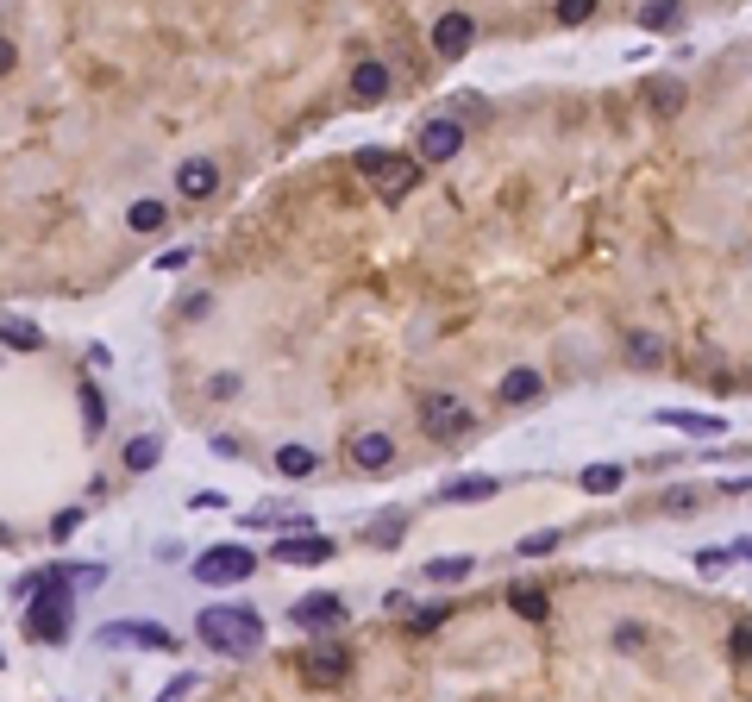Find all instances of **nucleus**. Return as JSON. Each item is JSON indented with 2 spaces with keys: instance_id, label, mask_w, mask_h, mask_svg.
<instances>
[{
  "instance_id": "obj_1",
  "label": "nucleus",
  "mask_w": 752,
  "mask_h": 702,
  "mask_svg": "<svg viewBox=\"0 0 752 702\" xmlns=\"http://www.w3.org/2000/svg\"><path fill=\"white\" fill-rule=\"evenodd\" d=\"M195 634L226 652V659H251L257 646H264V615L245 602H226V608H201V621H195Z\"/></svg>"
},
{
  "instance_id": "obj_2",
  "label": "nucleus",
  "mask_w": 752,
  "mask_h": 702,
  "mask_svg": "<svg viewBox=\"0 0 752 702\" xmlns=\"http://www.w3.org/2000/svg\"><path fill=\"white\" fill-rule=\"evenodd\" d=\"M358 170L376 182V195H383V201H402L414 182H420V163H414V157H395V151H383V145H364V151H358Z\"/></svg>"
},
{
  "instance_id": "obj_3",
  "label": "nucleus",
  "mask_w": 752,
  "mask_h": 702,
  "mask_svg": "<svg viewBox=\"0 0 752 702\" xmlns=\"http://www.w3.org/2000/svg\"><path fill=\"white\" fill-rule=\"evenodd\" d=\"M257 571V558L245 546H214L207 558H195V577L207 583V590H220V583H245Z\"/></svg>"
},
{
  "instance_id": "obj_4",
  "label": "nucleus",
  "mask_w": 752,
  "mask_h": 702,
  "mask_svg": "<svg viewBox=\"0 0 752 702\" xmlns=\"http://www.w3.org/2000/svg\"><path fill=\"white\" fill-rule=\"evenodd\" d=\"M470 420H477V414H470L458 395H427V402H420V427H427L433 439H458Z\"/></svg>"
},
{
  "instance_id": "obj_5",
  "label": "nucleus",
  "mask_w": 752,
  "mask_h": 702,
  "mask_svg": "<svg viewBox=\"0 0 752 702\" xmlns=\"http://www.w3.org/2000/svg\"><path fill=\"white\" fill-rule=\"evenodd\" d=\"M470 44H477V19H470L464 7H452V13L433 19V57H464Z\"/></svg>"
},
{
  "instance_id": "obj_6",
  "label": "nucleus",
  "mask_w": 752,
  "mask_h": 702,
  "mask_svg": "<svg viewBox=\"0 0 752 702\" xmlns=\"http://www.w3.org/2000/svg\"><path fill=\"white\" fill-rule=\"evenodd\" d=\"M214 189H220V163L214 157H182L176 163V195L182 201H207Z\"/></svg>"
},
{
  "instance_id": "obj_7",
  "label": "nucleus",
  "mask_w": 752,
  "mask_h": 702,
  "mask_svg": "<svg viewBox=\"0 0 752 702\" xmlns=\"http://www.w3.org/2000/svg\"><path fill=\"white\" fill-rule=\"evenodd\" d=\"M151 646V652H176V634H163V627H151V621H107L101 627V646Z\"/></svg>"
},
{
  "instance_id": "obj_8",
  "label": "nucleus",
  "mask_w": 752,
  "mask_h": 702,
  "mask_svg": "<svg viewBox=\"0 0 752 702\" xmlns=\"http://www.w3.org/2000/svg\"><path fill=\"white\" fill-rule=\"evenodd\" d=\"M458 151H464V126L458 120H445V113H439V120L420 126V157H427V163H445V157H458Z\"/></svg>"
},
{
  "instance_id": "obj_9",
  "label": "nucleus",
  "mask_w": 752,
  "mask_h": 702,
  "mask_svg": "<svg viewBox=\"0 0 752 702\" xmlns=\"http://www.w3.org/2000/svg\"><path fill=\"white\" fill-rule=\"evenodd\" d=\"M295 621H301V627H314V634H326V627H339V621H345V602H339L333 590H314V596H301V602H295Z\"/></svg>"
},
{
  "instance_id": "obj_10",
  "label": "nucleus",
  "mask_w": 752,
  "mask_h": 702,
  "mask_svg": "<svg viewBox=\"0 0 752 702\" xmlns=\"http://www.w3.org/2000/svg\"><path fill=\"white\" fill-rule=\"evenodd\" d=\"M276 558L282 565H326V558H333V540H326V533H295V540H276Z\"/></svg>"
},
{
  "instance_id": "obj_11",
  "label": "nucleus",
  "mask_w": 752,
  "mask_h": 702,
  "mask_svg": "<svg viewBox=\"0 0 752 702\" xmlns=\"http://www.w3.org/2000/svg\"><path fill=\"white\" fill-rule=\"evenodd\" d=\"M351 95H358V101H383L389 95V63L364 57L358 69H351Z\"/></svg>"
},
{
  "instance_id": "obj_12",
  "label": "nucleus",
  "mask_w": 752,
  "mask_h": 702,
  "mask_svg": "<svg viewBox=\"0 0 752 702\" xmlns=\"http://www.w3.org/2000/svg\"><path fill=\"white\" fill-rule=\"evenodd\" d=\"M351 458H358L364 471H383V464L395 458V439L389 433H358V439H351Z\"/></svg>"
},
{
  "instance_id": "obj_13",
  "label": "nucleus",
  "mask_w": 752,
  "mask_h": 702,
  "mask_svg": "<svg viewBox=\"0 0 752 702\" xmlns=\"http://www.w3.org/2000/svg\"><path fill=\"white\" fill-rule=\"evenodd\" d=\"M345 671H351V652H339V646H320V652H308V677H314V684H339Z\"/></svg>"
},
{
  "instance_id": "obj_14",
  "label": "nucleus",
  "mask_w": 752,
  "mask_h": 702,
  "mask_svg": "<svg viewBox=\"0 0 752 702\" xmlns=\"http://www.w3.org/2000/svg\"><path fill=\"white\" fill-rule=\"evenodd\" d=\"M508 608H514L521 621H546V615H552V602H546V590H539V583H514V590H508Z\"/></svg>"
},
{
  "instance_id": "obj_15",
  "label": "nucleus",
  "mask_w": 752,
  "mask_h": 702,
  "mask_svg": "<svg viewBox=\"0 0 752 702\" xmlns=\"http://www.w3.org/2000/svg\"><path fill=\"white\" fill-rule=\"evenodd\" d=\"M496 395H502L508 408H521V402H533V395H539V370H527V364H521V370H508V377L496 383Z\"/></svg>"
},
{
  "instance_id": "obj_16",
  "label": "nucleus",
  "mask_w": 752,
  "mask_h": 702,
  "mask_svg": "<svg viewBox=\"0 0 752 702\" xmlns=\"http://www.w3.org/2000/svg\"><path fill=\"white\" fill-rule=\"evenodd\" d=\"M496 496V477H452L439 489V502H489Z\"/></svg>"
},
{
  "instance_id": "obj_17",
  "label": "nucleus",
  "mask_w": 752,
  "mask_h": 702,
  "mask_svg": "<svg viewBox=\"0 0 752 702\" xmlns=\"http://www.w3.org/2000/svg\"><path fill=\"white\" fill-rule=\"evenodd\" d=\"M470 571H477V558H464V552H445V558H427V583H464Z\"/></svg>"
},
{
  "instance_id": "obj_18",
  "label": "nucleus",
  "mask_w": 752,
  "mask_h": 702,
  "mask_svg": "<svg viewBox=\"0 0 752 702\" xmlns=\"http://www.w3.org/2000/svg\"><path fill=\"white\" fill-rule=\"evenodd\" d=\"M658 427H684V433H727L721 414H677V408H658Z\"/></svg>"
},
{
  "instance_id": "obj_19",
  "label": "nucleus",
  "mask_w": 752,
  "mask_h": 702,
  "mask_svg": "<svg viewBox=\"0 0 752 702\" xmlns=\"http://www.w3.org/2000/svg\"><path fill=\"white\" fill-rule=\"evenodd\" d=\"M621 464H590V471H583V489H590V496H615V489H621Z\"/></svg>"
},
{
  "instance_id": "obj_20",
  "label": "nucleus",
  "mask_w": 752,
  "mask_h": 702,
  "mask_svg": "<svg viewBox=\"0 0 752 702\" xmlns=\"http://www.w3.org/2000/svg\"><path fill=\"white\" fill-rule=\"evenodd\" d=\"M157 458H163V446H157V433H138L132 446H126V471H151Z\"/></svg>"
},
{
  "instance_id": "obj_21",
  "label": "nucleus",
  "mask_w": 752,
  "mask_h": 702,
  "mask_svg": "<svg viewBox=\"0 0 752 702\" xmlns=\"http://www.w3.org/2000/svg\"><path fill=\"white\" fill-rule=\"evenodd\" d=\"M276 471H282V477H314V452H308V446H282V452H276Z\"/></svg>"
},
{
  "instance_id": "obj_22",
  "label": "nucleus",
  "mask_w": 752,
  "mask_h": 702,
  "mask_svg": "<svg viewBox=\"0 0 752 702\" xmlns=\"http://www.w3.org/2000/svg\"><path fill=\"white\" fill-rule=\"evenodd\" d=\"M82 427H88V433L107 427V402H101V389H94V383L82 389Z\"/></svg>"
},
{
  "instance_id": "obj_23",
  "label": "nucleus",
  "mask_w": 752,
  "mask_h": 702,
  "mask_svg": "<svg viewBox=\"0 0 752 702\" xmlns=\"http://www.w3.org/2000/svg\"><path fill=\"white\" fill-rule=\"evenodd\" d=\"M163 220H170V207H163V201H138L132 207V232H157Z\"/></svg>"
},
{
  "instance_id": "obj_24",
  "label": "nucleus",
  "mask_w": 752,
  "mask_h": 702,
  "mask_svg": "<svg viewBox=\"0 0 752 702\" xmlns=\"http://www.w3.org/2000/svg\"><path fill=\"white\" fill-rule=\"evenodd\" d=\"M627 351L640 364H658V358H665V339H658V333H627Z\"/></svg>"
},
{
  "instance_id": "obj_25",
  "label": "nucleus",
  "mask_w": 752,
  "mask_h": 702,
  "mask_svg": "<svg viewBox=\"0 0 752 702\" xmlns=\"http://www.w3.org/2000/svg\"><path fill=\"white\" fill-rule=\"evenodd\" d=\"M552 546H564V533H558V527H539V533H527V540H521V558H539V552H552Z\"/></svg>"
},
{
  "instance_id": "obj_26",
  "label": "nucleus",
  "mask_w": 752,
  "mask_h": 702,
  "mask_svg": "<svg viewBox=\"0 0 752 702\" xmlns=\"http://www.w3.org/2000/svg\"><path fill=\"white\" fill-rule=\"evenodd\" d=\"M640 26H652V32L677 26V7H665V0H652V7H640Z\"/></svg>"
},
{
  "instance_id": "obj_27",
  "label": "nucleus",
  "mask_w": 752,
  "mask_h": 702,
  "mask_svg": "<svg viewBox=\"0 0 752 702\" xmlns=\"http://www.w3.org/2000/svg\"><path fill=\"white\" fill-rule=\"evenodd\" d=\"M7 345H13V351H38V326H26V320H7Z\"/></svg>"
},
{
  "instance_id": "obj_28",
  "label": "nucleus",
  "mask_w": 752,
  "mask_h": 702,
  "mask_svg": "<svg viewBox=\"0 0 752 702\" xmlns=\"http://www.w3.org/2000/svg\"><path fill=\"white\" fill-rule=\"evenodd\" d=\"M727 652H734L740 665H752V621H740L734 634H727Z\"/></svg>"
},
{
  "instance_id": "obj_29",
  "label": "nucleus",
  "mask_w": 752,
  "mask_h": 702,
  "mask_svg": "<svg viewBox=\"0 0 752 702\" xmlns=\"http://www.w3.org/2000/svg\"><path fill=\"white\" fill-rule=\"evenodd\" d=\"M402 527H408V521H402V514H389V521H383V527H370V546H395V540H402Z\"/></svg>"
},
{
  "instance_id": "obj_30",
  "label": "nucleus",
  "mask_w": 752,
  "mask_h": 702,
  "mask_svg": "<svg viewBox=\"0 0 752 702\" xmlns=\"http://www.w3.org/2000/svg\"><path fill=\"white\" fill-rule=\"evenodd\" d=\"M727 558H734V552H727V546H702V552H696V565H702V571H721Z\"/></svg>"
},
{
  "instance_id": "obj_31",
  "label": "nucleus",
  "mask_w": 752,
  "mask_h": 702,
  "mask_svg": "<svg viewBox=\"0 0 752 702\" xmlns=\"http://www.w3.org/2000/svg\"><path fill=\"white\" fill-rule=\"evenodd\" d=\"M646 95H652V101H665V107H677V101H684V88H677V82H652Z\"/></svg>"
},
{
  "instance_id": "obj_32",
  "label": "nucleus",
  "mask_w": 752,
  "mask_h": 702,
  "mask_svg": "<svg viewBox=\"0 0 752 702\" xmlns=\"http://www.w3.org/2000/svg\"><path fill=\"white\" fill-rule=\"evenodd\" d=\"M439 621H445V608H439V602H433V608H420V615H414V621H408V627H414V634H427V627H439Z\"/></svg>"
},
{
  "instance_id": "obj_33",
  "label": "nucleus",
  "mask_w": 752,
  "mask_h": 702,
  "mask_svg": "<svg viewBox=\"0 0 752 702\" xmlns=\"http://www.w3.org/2000/svg\"><path fill=\"white\" fill-rule=\"evenodd\" d=\"M583 13H590V0H558V19H564V26H577Z\"/></svg>"
},
{
  "instance_id": "obj_34",
  "label": "nucleus",
  "mask_w": 752,
  "mask_h": 702,
  "mask_svg": "<svg viewBox=\"0 0 752 702\" xmlns=\"http://www.w3.org/2000/svg\"><path fill=\"white\" fill-rule=\"evenodd\" d=\"M76 527H82V508H69V514H57V527H51V533H57V540H69Z\"/></svg>"
},
{
  "instance_id": "obj_35",
  "label": "nucleus",
  "mask_w": 752,
  "mask_h": 702,
  "mask_svg": "<svg viewBox=\"0 0 752 702\" xmlns=\"http://www.w3.org/2000/svg\"><path fill=\"white\" fill-rule=\"evenodd\" d=\"M151 264H157V270H182V264H188V251H182V245H176V251H157Z\"/></svg>"
},
{
  "instance_id": "obj_36",
  "label": "nucleus",
  "mask_w": 752,
  "mask_h": 702,
  "mask_svg": "<svg viewBox=\"0 0 752 702\" xmlns=\"http://www.w3.org/2000/svg\"><path fill=\"white\" fill-rule=\"evenodd\" d=\"M188 690H195V677H176V684H163V696H157V702H182Z\"/></svg>"
},
{
  "instance_id": "obj_37",
  "label": "nucleus",
  "mask_w": 752,
  "mask_h": 702,
  "mask_svg": "<svg viewBox=\"0 0 752 702\" xmlns=\"http://www.w3.org/2000/svg\"><path fill=\"white\" fill-rule=\"evenodd\" d=\"M727 552H734V558H752V540H734V546H727Z\"/></svg>"
}]
</instances>
